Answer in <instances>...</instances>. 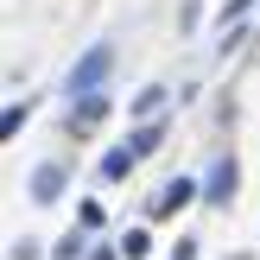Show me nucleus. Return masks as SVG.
<instances>
[{"label":"nucleus","instance_id":"f257e3e1","mask_svg":"<svg viewBox=\"0 0 260 260\" xmlns=\"http://www.w3.org/2000/svg\"><path fill=\"white\" fill-rule=\"evenodd\" d=\"M108 70H114V45L102 38V45H89L83 57L70 63V76H63V95H70V102H83V95H102Z\"/></svg>","mask_w":260,"mask_h":260},{"label":"nucleus","instance_id":"f03ea898","mask_svg":"<svg viewBox=\"0 0 260 260\" xmlns=\"http://www.w3.org/2000/svg\"><path fill=\"white\" fill-rule=\"evenodd\" d=\"M235 178H241V165H235V159L222 152V159L210 165V178H203V197H210L216 210H229V203H235Z\"/></svg>","mask_w":260,"mask_h":260},{"label":"nucleus","instance_id":"7ed1b4c3","mask_svg":"<svg viewBox=\"0 0 260 260\" xmlns=\"http://www.w3.org/2000/svg\"><path fill=\"white\" fill-rule=\"evenodd\" d=\"M203 197V184H190V178H172L165 184V197H152V222H172L178 210H190V203Z\"/></svg>","mask_w":260,"mask_h":260},{"label":"nucleus","instance_id":"20e7f679","mask_svg":"<svg viewBox=\"0 0 260 260\" xmlns=\"http://www.w3.org/2000/svg\"><path fill=\"white\" fill-rule=\"evenodd\" d=\"M63 184H70V172H63V165H32V203H38V210H45V203H57L63 197Z\"/></svg>","mask_w":260,"mask_h":260},{"label":"nucleus","instance_id":"39448f33","mask_svg":"<svg viewBox=\"0 0 260 260\" xmlns=\"http://www.w3.org/2000/svg\"><path fill=\"white\" fill-rule=\"evenodd\" d=\"M134 165H140V159H134V146H108V152L95 159V178H102V184H121Z\"/></svg>","mask_w":260,"mask_h":260},{"label":"nucleus","instance_id":"423d86ee","mask_svg":"<svg viewBox=\"0 0 260 260\" xmlns=\"http://www.w3.org/2000/svg\"><path fill=\"white\" fill-rule=\"evenodd\" d=\"M127 146H134V159H146V152H159V146H165V121H159V127H152V121H140L134 134H127Z\"/></svg>","mask_w":260,"mask_h":260},{"label":"nucleus","instance_id":"0eeeda50","mask_svg":"<svg viewBox=\"0 0 260 260\" xmlns=\"http://www.w3.org/2000/svg\"><path fill=\"white\" fill-rule=\"evenodd\" d=\"M102 114H108V95H83V102H70V121H76V127L102 121Z\"/></svg>","mask_w":260,"mask_h":260},{"label":"nucleus","instance_id":"6e6552de","mask_svg":"<svg viewBox=\"0 0 260 260\" xmlns=\"http://www.w3.org/2000/svg\"><path fill=\"white\" fill-rule=\"evenodd\" d=\"M121 254L127 260H146L152 254V229H127V235H121Z\"/></svg>","mask_w":260,"mask_h":260},{"label":"nucleus","instance_id":"1a4fd4ad","mask_svg":"<svg viewBox=\"0 0 260 260\" xmlns=\"http://www.w3.org/2000/svg\"><path fill=\"white\" fill-rule=\"evenodd\" d=\"M57 260H89V229H70L57 241Z\"/></svg>","mask_w":260,"mask_h":260},{"label":"nucleus","instance_id":"9d476101","mask_svg":"<svg viewBox=\"0 0 260 260\" xmlns=\"http://www.w3.org/2000/svg\"><path fill=\"white\" fill-rule=\"evenodd\" d=\"M102 222H108L102 197H83V203H76V229H102Z\"/></svg>","mask_w":260,"mask_h":260},{"label":"nucleus","instance_id":"9b49d317","mask_svg":"<svg viewBox=\"0 0 260 260\" xmlns=\"http://www.w3.org/2000/svg\"><path fill=\"white\" fill-rule=\"evenodd\" d=\"M19 127H25V102H13V108L0 114V140H13V134H19Z\"/></svg>","mask_w":260,"mask_h":260},{"label":"nucleus","instance_id":"f8f14e48","mask_svg":"<svg viewBox=\"0 0 260 260\" xmlns=\"http://www.w3.org/2000/svg\"><path fill=\"white\" fill-rule=\"evenodd\" d=\"M159 108H165V89H146V95L134 102V114H140V121H152V114H159Z\"/></svg>","mask_w":260,"mask_h":260},{"label":"nucleus","instance_id":"ddd939ff","mask_svg":"<svg viewBox=\"0 0 260 260\" xmlns=\"http://www.w3.org/2000/svg\"><path fill=\"white\" fill-rule=\"evenodd\" d=\"M248 7H254V0H229V7H222V19L235 25V19H241V13H248Z\"/></svg>","mask_w":260,"mask_h":260},{"label":"nucleus","instance_id":"4468645a","mask_svg":"<svg viewBox=\"0 0 260 260\" xmlns=\"http://www.w3.org/2000/svg\"><path fill=\"white\" fill-rule=\"evenodd\" d=\"M89 260H127L121 248H89Z\"/></svg>","mask_w":260,"mask_h":260},{"label":"nucleus","instance_id":"2eb2a0df","mask_svg":"<svg viewBox=\"0 0 260 260\" xmlns=\"http://www.w3.org/2000/svg\"><path fill=\"white\" fill-rule=\"evenodd\" d=\"M172 260H197V241H178V254Z\"/></svg>","mask_w":260,"mask_h":260},{"label":"nucleus","instance_id":"dca6fc26","mask_svg":"<svg viewBox=\"0 0 260 260\" xmlns=\"http://www.w3.org/2000/svg\"><path fill=\"white\" fill-rule=\"evenodd\" d=\"M13 260H38V248H32V241H19V248H13Z\"/></svg>","mask_w":260,"mask_h":260}]
</instances>
